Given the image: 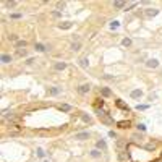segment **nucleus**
Here are the masks:
<instances>
[{
  "label": "nucleus",
  "mask_w": 162,
  "mask_h": 162,
  "mask_svg": "<svg viewBox=\"0 0 162 162\" xmlns=\"http://www.w3.org/2000/svg\"><path fill=\"white\" fill-rule=\"evenodd\" d=\"M75 138H76V140H80V141L88 140V138H89V133H88V131H81V133H76Z\"/></svg>",
  "instance_id": "nucleus-1"
},
{
  "label": "nucleus",
  "mask_w": 162,
  "mask_h": 162,
  "mask_svg": "<svg viewBox=\"0 0 162 162\" xmlns=\"http://www.w3.org/2000/svg\"><path fill=\"white\" fill-rule=\"evenodd\" d=\"M20 16H21L20 13H13V15H11V18H20Z\"/></svg>",
  "instance_id": "nucleus-33"
},
{
  "label": "nucleus",
  "mask_w": 162,
  "mask_h": 162,
  "mask_svg": "<svg viewBox=\"0 0 162 162\" xmlns=\"http://www.w3.org/2000/svg\"><path fill=\"white\" fill-rule=\"evenodd\" d=\"M97 147H99V149H105V147H107L105 141H104V140H99V141H97Z\"/></svg>",
  "instance_id": "nucleus-13"
},
{
  "label": "nucleus",
  "mask_w": 162,
  "mask_h": 162,
  "mask_svg": "<svg viewBox=\"0 0 162 162\" xmlns=\"http://www.w3.org/2000/svg\"><path fill=\"white\" fill-rule=\"evenodd\" d=\"M89 156H91V157H101V151L94 149V151H91V152H89Z\"/></svg>",
  "instance_id": "nucleus-20"
},
{
  "label": "nucleus",
  "mask_w": 162,
  "mask_h": 162,
  "mask_svg": "<svg viewBox=\"0 0 162 162\" xmlns=\"http://www.w3.org/2000/svg\"><path fill=\"white\" fill-rule=\"evenodd\" d=\"M52 16H54V18H60V16H62V13H60V11H54V13H52Z\"/></svg>",
  "instance_id": "nucleus-27"
},
{
  "label": "nucleus",
  "mask_w": 162,
  "mask_h": 162,
  "mask_svg": "<svg viewBox=\"0 0 162 162\" xmlns=\"http://www.w3.org/2000/svg\"><path fill=\"white\" fill-rule=\"evenodd\" d=\"M60 110H62V112H70L71 107L68 105V104H62V105H60Z\"/></svg>",
  "instance_id": "nucleus-12"
},
{
  "label": "nucleus",
  "mask_w": 162,
  "mask_h": 162,
  "mask_svg": "<svg viewBox=\"0 0 162 162\" xmlns=\"http://www.w3.org/2000/svg\"><path fill=\"white\" fill-rule=\"evenodd\" d=\"M117 105H118V107H122L123 110H130V109H128V105H125V102H123V101H117Z\"/></svg>",
  "instance_id": "nucleus-19"
},
{
  "label": "nucleus",
  "mask_w": 162,
  "mask_h": 162,
  "mask_svg": "<svg viewBox=\"0 0 162 162\" xmlns=\"http://www.w3.org/2000/svg\"><path fill=\"white\" fill-rule=\"evenodd\" d=\"M130 125H131L130 122H125V120H123V122H120V123H118V126H122V128H128Z\"/></svg>",
  "instance_id": "nucleus-23"
},
{
  "label": "nucleus",
  "mask_w": 162,
  "mask_h": 162,
  "mask_svg": "<svg viewBox=\"0 0 162 162\" xmlns=\"http://www.w3.org/2000/svg\"><path fill=\"white\" fill-rule=\"evenodd\" d=\"M110 28H112V29H117V28H118V23L115 21V23H110Z\"/></svg>",
  "instance_id": "nucleus-28"
},
{
  "label": "nucleus",
  "mask_w": 162,
  "mask_h": 162,
  "mask_svg": "<svg viewBox=\"0 0 162 162\" xmlns=\"http://www.w3.org/2000/svg\"><path fill=\"white\" fill-rule=\"evenodd\" d=\"M89 89H91V86H89V84H80V86H78V91H80V94H86Z\"/></svg>",
  "instance_id": "nucleus-4"
},
{
  "label": "nucleus",
  "mask_w": 162,
  "mask_h": 162,
  "mask_svg": "<svg viewBox=\"0 0 162 162\" xmlns=\"http://www.w3.org/2000/svg\"><path fill=\"white\" fill-rule=\"evenodd\" d=\"M16 55L18 57H26V50L24 49H16Z\"/></svg>",
  "instance_id": "nucleus-14"
},
{
  "label": "nucleus",
  "mask_w": 162,
  "mask_h": 162,
  "mask_svg": "<svg viewBox=\"0 0 162 162\" xmlns=\"http://www.w3.org/2000/svg\"><path fill=\"white\" fill-rule=\"evenodd\" d=\"M26 63H28V65H32V63H34V60H32V59H28Z\"/></svg>",
  "instance_id": "nucleus-32"
},
{
  "label": "nucleus",
  "mask_w": 162,
  "mask_h": 162,
  "mask_svg": "<svg viewBox=\"0 0 162 162\" xmlns=\"http://www.w3.org/2000/svg\"><path fill=\"white\" fill-rule=\"evenodd\" d=\"M159 11H157V8H147V10L144 11V15L147 16V18H152V16H156Z\"/></svg>",
  "instance_id": "nucleus-2"
},
{
  "label": "nucleus",
  "mask_w": 162,
  "mask_h": 162,
  "mask_svg": "<svg viewBox=\"0 0 162 162\" xmlns=\"http://www.w3.org/2000/svg\"><path fill=\"white\" fill-rule=\"evenodd\" d=\"M138 130H141V131H144V130H146V126H144V125H140V123H138Z\"/></svg>",
  "instance_id": "nucleus-29"
},
{
  "label": "nucleus",
  "mask_w": 162,
  "mask_h": 162,
  "mask_svg": "<svg viewBox=\"0 0 162 162\" xmlns=\"http://www.w3.org/2000/svg\"><path fill=\"white\" fill-rule=\"evenodd\" d=\"M78 62H80V65L83 66V68H88V60L84 59V57H83V59H80Z\"/></svg>",
  "instance_id": "nucleus-18"
},
{
  "label": "nucleus",
  "mask_w": 162,
  "mask_h": 162,
  "mask_svg": "<svg viewBox=\"0 0 162 162\" xmlns=\"http://www.w3.org/2000/svg\"><path fill=\"white\" fill-rule=\"evenodd\" d=\"M81 118H83V122H86V123H91V117L86 115V113H83V115H81Z\"/></svg>",
  "instance_id": "nucleus-21"
},
{
  "label": "nucleus",
  "mask_w": 162,
  "mask_h": 162,
  "mask_svg": "<svg viewBox=\"0 0 162 162\" xmlns=\"http://www.w3.org/2000/svg\"><path fill=\"white\" fill-rule=\"evenodd\" d=\"M24 45H26V41H18L15 47L16 49H24Z\"/></svg>",
  "instance_id": "nucleus-17"
},
{
  "label": "nucleus",
  "mask_w": 162,
  "mask_h": 162,
  "mask_svg": "<svg viewBox=\"0 0 162 162\" xmlns=\"http://www.w3.org/2000/svg\"><path fill=\"white\" fill-rule=\"evenodd\" d=\"M122 45H125V47H130V45H131V39H130V37H125L123 41H122Z\"/></svg>",
  "instance_id": "nucleus-15"
},
{
  "label": "nucleus",
  "mask_w": 162,
  "mask_h": 162,
  "mask_svg": "<svg viewBox=\"0 0 162 162\" xmlns=\"http://www.w3.org/2000/svg\"><path fill=\"white\" fill-rule=\"evenodd\" d=\"M2 62H3V63H10V62H11V55L3 54V55H2Z\"/></svg>",
  "instance_id": "nucleus-9"
},
{
  "label": "nucleus",
  "mask_w": 162,
  "mask_h": 162,
  "mask_svg": "<svg viewBox=\"0 0 162 162\" xmlns=\"http://www.w3.org/2000/svg\"><path fill=\"white\" fill-rule=\"evenodd\" d=\"M71 24H73L71 21H62V23H59V28L60 29H70Z\"/></svg>",
  "instance_id": "nucleus-6"
},
{
  "label": "nucleus",
  "mask_w": 162,
  "mask_h": 162,
  "mask_svg": "<svg viewBox=\"0 0 162 162\" xmlns=\"http://www.w3.org/2000/svg\"><path fill=\"white\" fill-rule=\"evenodd\" d=\"M37 156L39 157H44V151H42V149H39V151H37Z\"/></svg>",
  "instance_id": "nucleus-31"
},
{
  "label": "nucleus",
  "mask_w": 162,
  "mask_h": 162,
  "mask_svg": "<svg viewBox=\"0 0 162 162\" xmlns=\"http://www.w3.org/2000/svg\"><path fill=\"white\" fill-rule=\"evenodd\" d=\"M65 5H66L65 2H59V3H57V8H59V10H62V8H63Z\"/></svg>",
  "instance_id": "nucleus-25"
},
{
  "label": "nucleus",
  "mask_w": 162,
  "mask_h": 162,
  "mask_svg": "<svg viewBox=\"0 0 162 162\" xmlns=\"http://www.w3.org/2000/svg\"><path fill=\"white\" fill-rule=\"evenodd\" d=\"M136 109H138V110H144V109H147V105H138Z\"/></svg>",
  "instance_id": "nucleus-30"
},
{
  "label": "nucleus",
  "mask_w": 162,
  "mask_h": 162,
  "mask_svg": "<svg viewBox=\"0 0 162 162\" xmlns=\"http://www.w3.org/2000/svg\"><path fill=\"white\" fill-rule=\"evenodd\" d=\"M49 92H50L52 96H57V94H60V89H59V88H50Z\"/></svg>",
  "instance_id": "nucleus-16"
},
{
  "label": "nucleus",
  "mask_w": 162,
  "mask_h": 162,
  "mask_svg": "<svg viewBox=\"0 0 162 162\" xmlns=\"http://www.w3.org/2000/svg\"><path fill=\"white\" fill-rule=\"evenodd\" d=\"M54 68L57 71H62V70H65V68H66V63H65V62H57V63L54 65Z\"/></svg>",
  "instance_id": "nucleus-5"
},
{
  "label": "nucleus",
  "mask_w": 162,
  "mask_h": 162,
  "mask_svg": "<svg viewBox=\"0 0 162 162\" xmlns=\"http://www.w3.org/2000/svg\"><path fill=\"white\" fill-rule=\"evenodd\" d=\"M101 94H102L104 97H110L112 96V91H110L109 88H102V89H101Z\"/></svg>",
  "instance_id": "nucleus-8"
},
{
  "label": "nucleus",
  "mask_w": 162,
  "mask_h": 162,
  "mask_svg": "<svg viewBox=\"0 0 162 162\" xmlns=\"http://www.w3.org/2000/svg\"><path fill=\"white\" fill-rule=\"evenodd\" d=\"M130 97H131V99H140V97H143V91H141V89H135V91H131Z\"/></svg>",
  "instance_id": "nucleus-3"
},
{
  "label": "nucleus",
  "mask_w": 162,
  "mask_h": 162,
  "mask_svg": "<svg viewBox=\"0 0 162 162\" xmlns=\"http://www.w3.org/2000/svg\"><path fill=\"white\" fill-rule=\"evenodd\" d=\"M5 120H8V122H18V117L10 113V115H5Z\"/></svg>",
  "instance_id": "nucleus-10"
},
{
  "label": "nucleus",
  "mask_w": 162,
  "mask_h": 162,
  "mask_svg": "<svg viewBox=\"0 0 162 162\" xmlns=\"http://www.w3.org/2000/svg\"><path fill=\"white\" fill-rule=\"evenodd\" d=\"M146 65H147L149 68H156V66H159V62H157L156 59H151V60H147V62H146Z\"/></svg>",
  "instance_id": "nucleus-7"
},
{
  "label": "nucleus",
  "mask_w": 162,
  "mask_h": 162,
  "mask_svg": "<svg viewBox=\"0 0 162 162\" xmlns=\"http://www.w3.org/2000/svg\"><path fill=\"white\" fill-rule=\"evenodd\" d=\"M71 49H73V50H80V49H81V44L80 42H73V44H71Z\"/></svg>",
  "instance_id": "nucleus-22"
},
{
  "label": "nucleus",
  "mask_w": 162,
  "mask_h": 162,
  "mask_svg": "<svg viewBox=\"0 0 162 162\" xmlns=\"http://www.w3.org/2000/svg\"><path fill=\"white\" fill-rule=\"evenodd\" d=\"M113 7H115V8H122V7H125V3H123V2H118V0H117V2H113Z\"/></svg>",
  "instance_id": "nucleus-24"
},
{
  "label": "nucleus",
  "mask_w": 162,
  "mask_h": 162,
  "mask_svg": "<svg viewBox=\"0 0 162 162\" xmlns=\"http://www.w3.org/2000/svg\"><path fill=\"white\" fill-rule=\"evenodd\" d=\"M34 47H36V50H39V52H45V45H44V44H41V42H37Z\"/></svg>",
  "instance_id": "nucleus-11"
},
{
  "label": "nucleus",
  "mask_w": 162,
  "mask_h": 162,
  "mask_svg": "<svg viewBox=\"0 0 162 162\" xmlns=\"http://www.w3.org/2000/svg\"><path fill=\"white\" fill-rule=\"evenodd\" d=\"M5 5H7V7H15V5H16V2H15V0H11V2H7Z\"/></svg>",
  "instance_id": "nucleus-26"
}]
</instances>
